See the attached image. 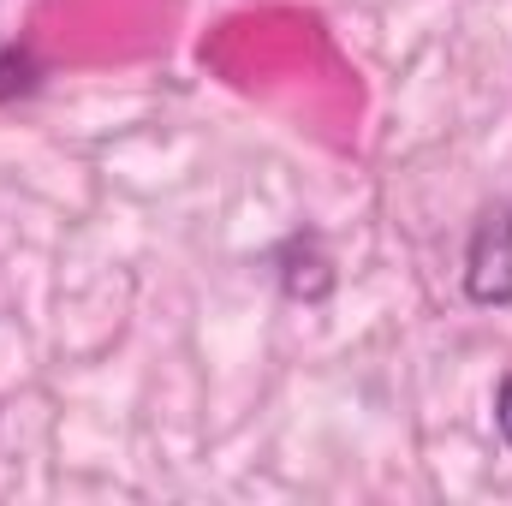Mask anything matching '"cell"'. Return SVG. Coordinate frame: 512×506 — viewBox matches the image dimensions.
<instances>
[{
    "label": "cell",
    "mask_w": 512,
    "mask_h": 506,
    "mask_svg": "<svg viewBox=\"0 0 512 506\" xmlns=\"http://www.w3.org/2000/svg\"><path fill=\"white\" fill-rule=\"evenodd\" d=\"M465 298L483 310L512 304V203L483 215L471 245H465Z\"/></svg>",
    "instance_id": "6da1fadb"
},
{
    "label": "cell",
    "mask_w": 512,
    "mask_h": 506,
    "mask_svg": "<svg viewBox=\"0 0 512 506\" xmlns=\"http://www.w3.org/2000/svg\"><path fill=\"white\" fill-rule=\"evenodd\" d=\"M495 429H501V441L512 447V376L495 387Z\"/></svg>",
    "instance_id": "7a4b0ae2"
}]
</instances>
